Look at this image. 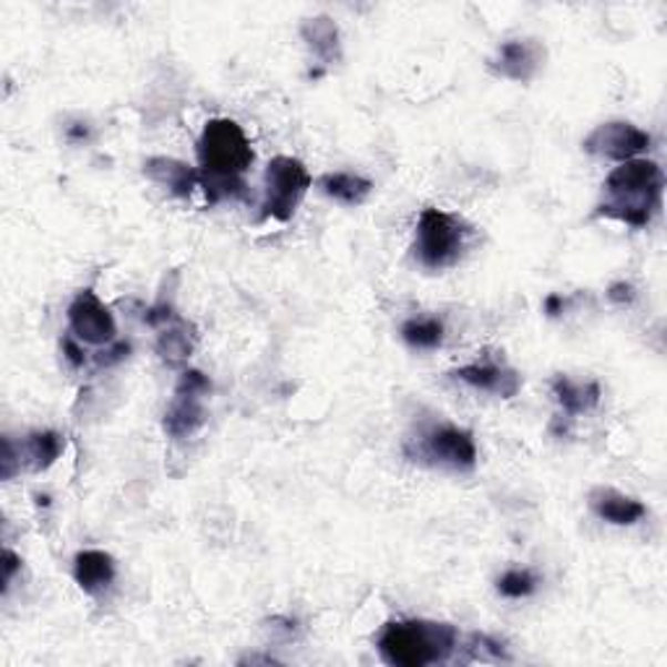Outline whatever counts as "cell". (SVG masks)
Segmentation results:
<instances>
[{"mask_svg":"<svg viewBox=\"0 0 667 667\" xmlns=\"http://www.w3.org/2000/svg\"><path fill=\"white\" fill-rule=\"evenodd\" d=\"M196 339L198 334L194 329V324H188L185 318H177L175 324L162 326L154 350H157V355L167 362V366H183V362L194 355Z\"/></svg>","mask_w":667,"mask_h":667,"instance_id":"e0dca14e","label":"cell"},{"mask_svg":"<svg viewBox=\"0 0 667 667\" xmlns=\"http://www.w3.org/2000/svg\"><path fill=\"white\" fill-rule=\"evenodd\" d=\"M378 655L394 667H428L447 663L459 647V632L439 620H389L376 639Z\"/></svg>","mask_w":667,"mask_h":667,"instance_id":"3957f363","label":"cell"},{"mask_svg":"<svg viewBox=\"0 0 667 667\" xmlns=\"http://www.w3.org/2000/svg\"><path fill=\"white\" fill-rule=\"evenodd\" d=\"M649 133L628 121H610L597 125V129L582 141V150L592 154V157H603L613 162L639 160L644 152H649Z\"/></svg>","mask_w":667,"mask_h":667,"instance_id":"52a82bcc","label":"cell"},{"mask_svg":"<svg viewBox=\"0 0 667 667\" xmlns=\"http://www.w3.org/2000/svg\"><path fill=\"white\" fill-rule=\"evenodd\" d=\"M414 456L428 459L431 464L447 466V470L454 472H472L478 466V443L464 428L441 422V425L420 435Z\"/></svg>","mask_w":667,"mask_h":667,"instance_id":"8992f818","label":"cell"},{"mask_svg":"<svg viewBox=\"0 0 667 667\" xmlns=\"http://www.w3.org/2000/svg\"><path fill=\"white\" fill-rule=\"evenodd\" d=\"M451 376L459 378L466 387L491 391V394H499L503 399L516 397L519 389H522V376L514 368L495 366V362H472V366L456 368Z\"/></svg>","mask_w":667,"mask_h":667,"instance_id":"30bf717a","label":"cell"},{"mask_svg":"<svg viewBox=\"0 0 667 667\" xmlns=\"http://www.w3.org/2000/svg\"><path fill=\"white\" fill-rule=\"evenodd\" d=\"M607 300H613L615 306H632L636 300V287L632 281H615L610 290H607Z\"/></svg>","mask_w":667,"mask_h":667,"instance_id":"484cf974","label":"cell"},{"mask_svg":"<svg viewBox=\"0 0 667 667\" xmlns=\"http://www.w3.org/2000/svg\"><path fill=\"white\" fill-rule=\"evenodd\" d=\"M318 188H321L324 196H329L331 202L345 206L366 204L368 196L373 194V183L358 173H326L321 181H318Z\"/></svg>","mask_w":667,"mask_h":667,"instance_id":"ac0fdd59","label":"cell"},{"mask_svg":"<svg viewBox=\"0 0 667 667\" xmlns=\"http://www.w3.org/2000/svg\"><path fill=\"white\" fill-rule=\"evenodd\" d=\"M73 579L84 595H100L115 582V561L105 551H79L73 558Z\"/></svg>","mask_w":667,"mask_h":667,"instance_id":"5bb4252c","label":"cell"},{"mask_svg":"<svg viewBox=\"0 0 667 667\" xmlns=\"http://www.w3.org/2000/svg\"><path fill=\"white\" fill-rule=\"evenodd\" d=\"M65 451V439L58 431H34L24 439V462L34 472L50 470Z\"/></svg>","mask_w":667,"mask_h":667,"instance_id":"d6986e66","label":"cell"},{"mask_svg":"<svg viewBox=\"0 0 667 667\" xmlns=\"http://www.w3.org/2000/svg\"><path fill=\"white\" fill-rule=\"evenodd\" d=\"M563 308H566V300L561 295H547L545 298V314L547 316H561Z\"/></svg>","mask_w":667,"mask_h":667,"instance_id":"f1b7e54d","label":"cell"},{"mask_svg":"<svg viewBox=\"0 0 667 667\" xmlns=\"http://www.w3.org/2000/svg\"><path fill=\"white\" fill-rule=\"evenodd\" d=\"M310 185H314V177H310L308 167L298 157H287V154L274 157L264 173L261 217L290 222L310 191Z\"/></svg>","mask_w":667,"mask_h":667,"instance_id":"5b68a950","label":"cell"},{"mask_svg":"<svg viewBox=\"0 0 667 667\" xmlns=\"http://www.w3.org/2000/svg\"><path fill=\"white\" fill-rule=\"evenodd\" d=\"M466 243V225L456 214H449L435 206L422 209L418 227H414V258L422 269L441 271L459 261Z\"/></svg>","mask_w":667,"mask_h":667,"instance_id":"277c9868","label":"cell"},{"mask_svg":"<svg viewBox=\"0 0 667 667\" xmlns=\"http://www.w3.org/2000/svg\"><path fill=\"white\" fill-rule=\"evenodd\" d=\"M589 509L595 511L603 522L615 524V527H634V524H639L642 519L647 516V506H644L642 501L613 491V488H597V491H592Z\"/></svg>","mask_w":667,"mask_h":667,"instance_id":"4fadbf2b","label":"cell"},{"mask_svg":"<svg viewBox=\"0 0 667 667\" xmlns=\"http://www.w3.org/2000/svg\"><path fill=\"white\" fill-rule=\"evenodd\" d=\"M551 389H553L555 402L561 404V410L566 412L568 418H576V414L592 412L599 404V397H603V389H599L597 381L576 383L563 373H558L553 378Z\"/></svg>","mask_w":667,"mask_h":667,"instance_id":"2e32d148","label":"cell"},{"mask_svg":"<svg viewBox=\"0 0 667 667\" xmlns=\"http://www.w3.org/2000/svg\"><path fill=\"white\" fill-rule=\"evenodd\" d=\"M204 422H206L204 397L175 391L173 402H170V407L165 410V418H162V428H165L170 439L185 441L202 431Z\"/></svg>","mask_w":667,"mask_h":667,"instance_id":"7c38bea8","label":"cell"},{"mask_svg":"<svg viewBox=\"0 0 667 667\" xmlns=\"http://www.w3.org/2000/svg\"><path fill=\"white\" fill-rule=\"evenodd\" d=\"M196 154L198 165H202L198 177H202L206 202L219 204L225 198L246 202V173L254 165L256 154L250 150L243 125L229 121V117H212L198 136Z\"/></svg>","mask_w":667,"mask_h":667,"instance_id":"6da1fadb","label":"cell"},{"mask_svg":"<svg viewBox=\"0 0 667 667\" xmlns=\"http://www.w3.org/2000/svg\"><path fill=\"white\" fill-rule=\"evenodd\" d=\"M175 391H183V394H198V397H206L212 391V381L206 378L202 370H183L181 378H177L175 383Z\"/></svg>","mask_w":667,"mask_h":667,"instance_id":"603a6c76","label":"cell"},{"mask_svg":"<svg viewBox=\"0 0 667 667\" xmlns=\"http://www.w3.org/2000/svg\"><path fill=\"white\" fill-rule=\"evenodd\" d=\"M443 334V321L435 316H414L402 324V339L412 350H439Z\"/></svg>","mask_w":667,"mask_h":667,"instance_id":"ffe728a7","label":"cell"},{"mask_svg":"<svg viewBox=\"0 0 667 667\" xmlns=\"http://www.w3.org/2000/svg\"><path fill=\"white\" fill-rule=\"evenodd\" d=\"M144 175L150 177L154 185H160V188H165L167 194L177 198H191L194 188L202 185V177H198L196 167L185 165V162L173 157H150L144 162Z\"/></svg>","mask_w":667,"mask_h":667,"instance_id":"8fae6325","label":"cell"},{"mask_svg":"<svg viewBox=\"0 0 667 667\" xmlns=\"http://www.w3.org/2000/svg\"><path fill=\"white\" fill-rule=\"evenodd\" d=\"M466 649H470V657L480 659V663H509L511 659L503 644L491 639L488 634H472L470 642H466Z\"/></svg>","mask_w":667,"mask_h":667,"instance_id":"7402d4cb","label":"cell"},{"mask_svg":"<svg viewBox=\"0 0 667 667\" xmlns=\"http://www.w3.org/2000/svg\"><path fill=\"white\" fill-rule=\"evenodd\" d=\"M495 589H499L501 597H509V599L532 597L537 589V576L532 574L530 568H509L499 576Z\"/></svg>","mask_w":667,"mask_h":667,"instance_id":"44dd1931","label":"cell"},{"mask_svg":"<svg viewBox=\"0 0 667 667\" xmlns=\"http://www.w3.org/2000/svg\"><path fill=\"white\" fill-rule=\"evenodd\" d=\"M300 37L302 42L308 44L310 53L324 65H334L342 61V32H339L337 21L326 17V13L302 21Z\"/></svg>","mask_w":667,"mask_h":667,"instance_id":"9a60e30c","label":"cell"},{"mask_svg":"<svg viewBox=\"0 0 667 667\" xmlns=\"http://www.w3.org/2000/svg\"><path fill=\"white\" fill-rule=\"evenodd\" d=\"M21 563H24V561H21L19 555L11 551V547H6V551H3V595L11 589L13 576H17V571L21 568Z\"/></svg>","mask_w":667,"mask_h":667,"instance_id":"4316f807","label":"cell"},{"mask_svg":"<svg viewBox=\"0 0 667 667\" xmlns=\"http://www.w3.org/2000/svg\"><path fill=\"white\" fill-rule=\"evenodd\" d=\"M17 466H19V462H17V449H13V441L9 439V435H6L3 439V480H11L13 474H17Z\"/></svg>","mask_w":667,"mask_h":667,"instance_id":"83f0119b","label":"cell"},{"mask_svg":"<svg viewBox=\"0 0 667 667\" xmlns=\"http://www.w3.org/2000/svg\"><path fill=\"white\" fill-rule=\"evenodd\" d=\"M545 65V44L540 40H509L503 42L495 55L488 61L491 69L499 79L519 81V84H527L540 73Z\"/></svg>","mask_w":667,"mask_h":667,"instance_id":"9c48e42d","label":"cell"},{"mask_svg":"<svg viewBox=\"0 0 667 667\" xmlns=\"http://www.w3.org/2000/svg\"><path fill=\"white\" fill-rule=\"evenodd\" d=\"M131 355V345L129 342H115L113 345H107L105 350H100L98 355H94V362H98L100 368H113V366H117V362H123L125 358H129Z\"/></svg>","mask_w":667,"mask_h":667,"instance_id":"cb8c5ba5","label":"cell"},{"mask_svg":"<svg viewBox=\"0 0 667 667\" xmlns=\"http://www.w3.org/2000/svg\"><path fill=\"white\" fill-rule=\"evenodd\" d=\"M63 355H65V360H69V366L71 368H84L86 366V352H84V345L79 342L76 337H73V334L69 331L63 337Z\"/></svg>","mask_w":667,"mask_h":667,"instance_id":"d4e9b609","label":"cell"},{"mask_svg":"<svg viewBox=\"0 0 667 667\" xmlns=\"http://www.w3.org/2000/svg\"><path fill=\"white\" fill-rule=\"evenodd\" d=\"M65 136H69L71 141H76V144H81V141H89V125L86 123H73L69 131H65Z\"/></svg>","mask_w":667,"mask_h":667,"instance_id":"f546056e","label":"cell"},{"mask_svg":"<svg viewBox=\"0 0 667 667\" xmlns=\"http://www.w3.org/2000/svg\"><path fill=\"white\" fill-rule=\"evenodd\" d=\"M69 331L81 345L107 347L117 339V324L110 308L92 290H81L69 306Z\"/></svg>","mask_w":667,"mask_h":667,"instance_id":"ba28073f","label":"cell"},{"mask_svg":"<svg viewBox=\"0 0 667 667\" xmlns=\"http://www.w3.org/2000/svg\"><path fill=\"white\" fill-rule=\"evenodd\" d=\"M665 173L655 160H628L620 162L605 177V198L597 204L595 217L624 222L628 227H647L663 206Z\"/></svg>","mask_w":667,"mask_h":667,"instance_id":"7a4b0ae2","label":"cell"}]
</instances>
